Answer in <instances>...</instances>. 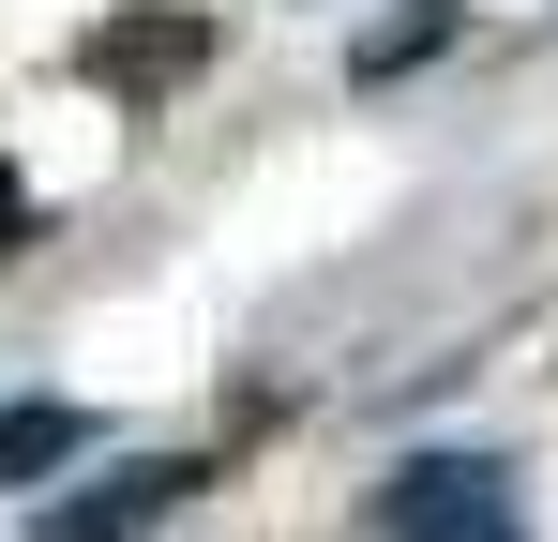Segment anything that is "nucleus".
Listing matches in <instances>:
<instances>
[{"label": "nucleus", "instance_id": "3", "mask_svg": "<svg viewBox=\"0 0 558 542\" xmlns=\"http://www.w3.org/2000/svg\"><path fill=\"white\" fill-rule=\"evenodd\" d=\"M196 482H211L196 452H151V467H106V482H76V497H61V513H46L31 542H151V528H167V513L196 497Z\"/></svg>", "mask_w": 558, "mask_h": 542}, {"label": "nucleus", "instance_id": "2", "mask_svg": "<svg viewBox=\"0 0 558 542\" xmlns=\"http://www.w3.org/2000/svg\"><path fill=\"white\" fill-rule=\"evenodd\" d=\"M196 61H211V15H182V0H136V15H106L92 46H76V76H92V90H121V106L182 90Z\"/></svg>", "mask_w": 558, "mask_h": 542}, {"label": "nucleus", "instance_id": "6", "mask_svg": "<svg viewBox=\"0 0 558 542\" xmlns=\"http://www.w3.org/2000/svg\"><path fill=\"white\" fill-rule=\"evenodd\" d=\"M31 242H46V211H31V181L0 167V257H31Z\"/></svg>", "mask_w": 558, "mask_h": 542}, {"label": "nucleus", "instance_id": "5", "mask_svg": "<svg viewBox=\"0 0 558 542\" xmlns=\"http://www.w3.org/2000/svg\"><path fill=\"white\" fill-rule=\"evenodd\" d=\"M438 46H453V0H423V15H392V30L363 46V76H408V61H438Z\"/></svg>", "mask_w": 558, "mask_h": 542}, {"label": "nucleus", "instance_id": "4", "mask_svg": "<svg viewBox=\"0 0 558 542\" xmlns=\"http://www.w3.org/2000/svg\"><path fill=\"white\" fill-rule=\"evenodd\" d=\"M92 452V407H61V392H15L0 407V482L15 497H46V467H76Z\"/></svg>", "mask_w": 558, "mask_h": 542}, {"label": "nucleus", "instance_id": "1", "mask_svg": "<svg viewBox=\"0 0 558 542\" xmlns=\"http://www.w3.org/2000/svg\"><path fill=\"white\" fill-rule=\"evenodd\" d=\"M377 542H529V513H513V467H483V452H423V467H392Z\"/></svg>", "mask_w": 558, "mask_h": 542}]
</instances>
